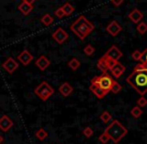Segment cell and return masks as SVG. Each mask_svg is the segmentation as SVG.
<instances>
[{
	"label": "cell",
	"mask_w": 147,
	"mask_h": 144,
	"mask_svg": "<svg viewBox=\"0 0 147 144\" xmlns=\"http://www.w3.org/2000/svg\"><path fill=\"white\" fill-rule=\"evenodd\" d=\"M40 21H41V23H42L43 25L49 26V25H51L53 22H54V18H53L52 16L50 15V14L46 13V14H44L42 17H41Z\"/></svg>",
	"instance_id": "20"
},
{
	"label": "cell",
	"mask_w": 147,
	"mask_h": 144,
	"mask_svg": "<svg viewBox=\"0 0 147 144\" xmlns=\"http://www.w3.org/2000/svg\"><path fill=\"white\" fill-rule=\"evenodd\" d=\"M130 113H131V115L133 117H135V118H138V117H140L142 115L143 111H142V109L140 108V107H138V106H135V107H133V108L131 109Z\"/></svg>",
	"instance_id": "24"
},
{
	"label": "cell",
	"mask_w": 147,
	"mask_h": 144,
	"mask_svg": "<svg viewBox=\"0 0 147 144\" xmlns=\"http://www.w3.org/2000/svg\"><path fill=\"white\" fill-rule=\"evenodd\" d=\"M70 29L79 37L81 40H83V39H85L94 30V25L89 21L85 16H79L70 25Z\"/></svg>",
	"instance_id": "2"
},
{
	"label": "cell",
	"mask_w": 147,
	"mask_h": 144,
	"mask_svg": "<svg viewBox=\"0 0 147 144\" xmlns=\"http://www.w3.org/2000/svg\"><path fill=\"white\" fill-rule=\"evenodd\" d=\"M140 61H141V63L136 65L134 70H147V48L144 52H142V56Z\"/></svg>",
	"instance_id": "18"
},
{
	"label": "cell",
	"mask_w": 147,
	"mask_h": 144,
	"mask_svg": "<svg viewBox=\"0 0 147 144\" xmlns=\"http://www.w3.org/2000/svg\"><path fill=\"white\" fill-rule=\"evenodd\" d=\"M90 90L93 92V94H94L97 98H99V99L103 98L107 94V92L104 91V90H103L102 88L99 86V84L96 83V82H91Z\"/></svg>",
	"instance_id": "12"
},
{
	"label": "cell",
	"mask_w": 147,
	"mask_h": 144,
	"mask_svg": "<svg viewBox=\"0 0 147 144\" xmlns=\"http://www.w3.org/2000/svg\"><path fill=\"white\" fill-rule=\"evenodd\" d=\"M34 0H30V1H27V0H23L21 3L18 5V9L24 14V15H28L33 9V4H34Z\"/></svg>",
	"instance_id": "11"
},
{
	"label": "cell",
	"mask_w": 147,
	"mask_h": 144,
	"mask_svg": "<svg viewBox=\"0 0 147 144\" xmlns=\"http://www.w3.org/2000/svg\"><path fill=\"white\" fill-rule=\"evenodd\" d=\"M54 15L56 16L57 18H60V19H61V18H63V17H65V14H64V12H63V10H62L61 7L57 8V9L55 10Z\"/></svg>",
	"instance_id": "31"
},
{
	"label": "cell",
	"mask_w": 147,
	"mask_h": 144,
	"mask_svg": "<svg viewBox=\"0 0 147 144\" xmlns=\"http://www.w3.org/2000/svg\"><path fill=\"white\" fill-rule=\"evenodd\" d=\"M114 143H118L126 134L128 130L118 120H113L112 123L104 131Z\"/></svg>",
	"instance_id": "3"
},
{
	"label": "cell",
	"mask_w": 147,
	"mask_h": 144,
	"mask_svg": "<svg viewBox=\"0 0 147 144\" xmlns=\"http://www.w3.org/2000/svg\"><path fill=\"white\" fill-rule=\"evenodd\" d=\"M13 126V120L8 115H3L0 118V130L3 132H7Z\"/></svg>",
	"instance_id": "8"
},
{
	"label": "cell",
	"mask_w": 147,
	"mask_h": 144,
	"mask_svg": "<svg viewBox=\"0 0 147 144\" xmlns=\"http://www.w3.org/2000/svg\"><path fill=\"white\" fill-rule=\"evenodd\" d=\"M17 58H18V60H19L20 62L24 65V66H27L31 61H32L33 56L28 50H23L19 55H18Z\"/></svg>",
	"instance_id": "13"
},
{
	"label": "cell",
	"mask_w": 147,
	"mask_h": 144,
	"mask_svg": "<svg viewBox=\"0 0 147 144\" xmlns=\"http://www.w3.org/2000/svg\"><path fill=\"white\" fill-rule=\"evenodd\" d=\"M128 17H129V19L131 20L133 23H138V22L143 18V13L135 8V9H133L131 12H130Z\"/></svg>",
	"instance_id": "17"
},
{
	"label": "cell",
	"mask_w": 147,
	"mask_h": 144,
	"mask_svg": "<svg viewBox=\"0 0 147 144\" xmlns=\"http://www.w3.org/2000/svg\"><path fill=\"white\" fill-rule=\"evenodd\" d=\"M47 136H48V133L43 128H39L38 130H36V132H35V137L40 141H44L45 139L47 138Z\"/></svg>",
	"instance_id": "21"
},
{
	"label": "cell",
	"mask_w": 147,
	"mask_h": 144,
	"mask_svg": "<svg viewBox=\"0 0 147 144\" xmlns=\"http://www.w3.org/2000/svg\"><path fill=\"white\" fill-rule=\"evenodd\" d=\"M104 56H105V55H104ZM105 58H106V62H107V65H108L109 69H111V67L115 64V62H116V61L112 60V59H110V58H107L106 56H105Z\"/></svg>",
	"instance_id": "34"
},
{
	"label": "cell",
	"mask_w": 147,
	"mask_h": 144,
	"mask_svg": "<svg viewBox=\"0 0 147 144\" xmlns=\"http://www.w3.org/2000/svg\"><path fill=\"white\" fill-rule=\"evenodd\" d=\"M68 37H69L68 33L61 27L57 28V29L52 33V38L54 39L58 44H63V43L68 39Z\"/></svg>",
	"instance_id": "6"
},
{
	"label": "cell",
	"mask_w": 147,
	"mask_h": 144,
	"mask_svg": "<svg viewBox=\"0 0 147 144\" xmlns=\"http://www.w3.org/2000/svg\"><path fill=\"white\" fill-rule=\"evenodd\" d=\"M80 65H81V63H80V61L78 60L77 58H72L71 60L68 62V66H69L72 70H77L80 67Z\"/></svg>",
	"instance_id": "23"
},
{
	"label": "cell",
	"mask_w": 147,
	"mask_h": 144,
	"mask_svg": "<svg viewBox=\"0 0 147 144\" xmlns=\"http://www.w3.org/2000/svg\"><path fill=\"white\" fill-rule=\"evenodd\" d=\"M34 93L42 101H46V100L49 99V97H51L54 94V89L46 81H43L34 89Z\"/></svg>",
	"instance_id": "4"
},
{
	"label": "cell",
	"mask_w": 147,
	"mask_h": 144,
	"mask_svg": "<svg viewBox=\"0 0 147 144\" xmlns=\"http://www.w3.org/2000/svg\"><path fill=\"white\" fill-rule=\"evenodd\" d=\"M82 133H83V135L86 137V138H90V137L93 135V130L90 128V127H86Z\"/></svg>",
	"instance_id": "30"
},
{
	"label": "cell",
	"mask_w": 147,
	"mask_h": 144,
	"mask_svg": "<svg viewBox=\"0 0 147 144\" xmlns=\"http://www.w3.org/2000/svg\"><path fill=\"white\" fill-rule=\"evenodd\" d=\"M126 81L142 96L147 92V70H134Z\"/></svg>",
	"instance_id": "1"
},
{
	"label": "cell",
	"mask_w": 147,
	"mask_h": 144,
	"mask_svg": "<svg viewBox=\"0 0 147 144\" xmlns=\"http://www.w3.org/2000/svg\"><path fill=\"white\" fill-rule=\"evenodd\" d=\"M137 104H138V107H144V106L147 105V99L145 97H143V96H141V97L138 99Z\"/></svg>",
	"instance_id": "33"
},
{
	"label": "cell",
	"mask_w": 147,
	"mask_h": 144,
	"mask_svg": "<svg viewBox=\"0 0 147 144\" xmlns=\"http://www.w3.org/2000/svg\"><path fill=\"white\" fill-rule=\"evenodd\" d=\"M100 119L104 123H108L109 121L112 119V116H111V114L108 112V111H104V112H103L102 114L100 115Z\"/></svg>",
	"instance_id": "25"
},
{
	"label": "cell",
	"mask_w": 147,
	"mask_h": 144,
	"mask_svg": "<svg viewBox=\"0 0 147 144\" xmlns=\"http://www.w3.org/2000/svg\"><path fill=\"white\" fill-rule=\"evenodd\" d=\"M3 142H4V138H3V136L0 134V144H3Z\"/></svg>",
	"instance_id": "36"
},
{
	"label": "cell",
	"mask_w": 147,
	"mask_h": 144,
	"mask_svg": "<svg viewBox=\"0 0 147 144\" xmlns=\"http://www.w3.org/2000/svg\"><path fill=\"white\" fill-rule=\"evenodd\" d=\"M35 65H36L41 71H44L45 69L48 68L49 65H50V60H49L45 55H41V56L35 61Z\"/></svg>",
	"instance_id": "14"
},
{
	"label": "cell",
	"mask_w": 147,
	"mask_h": 144,
	"mask_svg": "<svg viewBox=\"0 0 147 144\" xmlns=\"http://www.w3.org/2000/svg\"><path fill=\"white\" fill-rule=\"evenodd\" d=\"M113 81H114V80H113L107 73H103L101 76H96V77H94L91 80V82H96V83H98L99 86L106 92H109V90L111 89Z\"/></svg>",
	"instance_id": "5"
},
{
	"label": "cell",
	"mask_w": 147,
	"mask_h": 144,
	"mask_svg": "<svg viewBox=\"0 0 147 144\" xmlns=\"http://www.w3.org/2000/svg\"><path fill=\"white\" fill-rule=\"evenodd\" d=\"M105 56H106L107 58H110V59H112V60H114V61H118V59L121 58L122 52L120 51V49L118 48L117 46L112 45V46L109 48V50L105 53Z\"/></svg>",
	"instance_id": "10"
},
{
	"label": "cell",
	"mask_w": 147,
	"mask_h": 144,
	"mask_svg": "<svg viewBox=\"0 0 147 144\" xmlns=\"http://www.w3.org/2000/svg\"><path fill=\"white\" fill-rule=\"evenodd\" d=\"M137 31L140 34H144L147 31V24L145 22H141L137 25Z\"/></svg>",
	"instance_id": "27"
},
{
	"label": "cell",
	"mask_w": 147,
	"mask_h": 144,
	"mask_svg": "<svg viewBox=\"0 0 147 144\" xmlns=\"http://www.w3.org/2000/svg\"><path fill=\"white\" fill-rule=\"evenodd\" d=\"M98 139H99V141H100L101 143L105 144V143H107V142H108V141H109V139H110V138H109V136L106 134V133H105V132H103L102 134H101L100 136H99V138H98Z\"/></svg>",
	"instance_id": "29"
},
{
	"label": "cell",
	"mask_w": 147,
	"mask_h": 144,
	"mask_svg": "<svg viewBox=\"0 0 147 144\" xmlns=\"http://www.w3.org/2000/svg\"><path fill=\"white\" fill-rule=\"evenodd\" d=\"M94 52H95V48L92 46V45H90V44H88L87 46L84 48V53H85L86 55H88V56L92 55Z\"/></svg>",
	"instance_id": "28"
},
{
	"label": "cell",
	"mask_w": 147,
	"mask_h": 144,
	"mask_svg": "<svg viewBox=\"0 0 147 144\" xmlns=\"http://www.w3.org/2000/svg\"><path fill=\"white\" fill-rule=\"evenodd\" d=\"M62 10H63V12H64V14H65V16H69V15H71L72 13L74 12V7L71 5L70 3H65L63 6H62Z\"/></svg>",
	"instance_id": "22"
},
{
	"label": "cell",
	"mask_w": 147,
	"mask_h": 144,
	"mask_svg": "<svg viewBox=\"0 0 147 144\" xmlns=\"http://www.w3.org/2000/svg\"><path fill=\"white\" fill-rule=\"evenodd\" d=\"M121 30H122L121 25H120L119 22H117L116 20L111 21L106 27V31L108 32L111 36H117L118 34L121 32Z\"/></svg>",
	"instance_id": "9"
},
{
	"label": "cell",
	"mask_w": 147,
	"mask_h": 144,
	"mask_svg": "<svg viewBox=\"0 0 147 144\" xmlns=\"http://www.w3.org/2000/svg\"><path fill=\"white\" fill-rule=\"evenodd\" d=\"M110 71H111L112 75L114 76L115 78H119L120 76L124 73V71H125V67H124L123 64H121L119 61H116V62H115V64L111 67Z\"/></svg>",
	"instance_id": "15"
},
{
	"label": "cell",
	"mask_w": 147,
	"mask_h": 144,
	"mask_svg": "<svg viewBox=\"0 0 147 144\" xmlns=\"http://www.w3.org/2000/svg\"><path fill=\"white\" fill-rule=\"evenodd\" d=\"M141 56H142V52H140L139 50H135L133 53H132V58L136 61H140Z\"/></svg>",
	"instance_id": "32"
},
{
	"label": "cell",
	"mask_w": 147,
	"mask_h": 144,
	"mask_svg": "<svg viewBox=\"0 0 147 144\" xmlns=\"http://www.w3.org/2000/svg\"><path fill=\"white\" fill-rule=\"evenodd\" d=\"M121 89H122V87H121V85H120L119 83H118L117 81H113V84H112V86H111V91L113 92V93H118V92H120L121 91Z\"/></svg>",
	"instance_id": "26"
},
{
	"label": "cell",
	"mask_w": 147,
	"mask_h": 144,
	"mask_svg": "<svg viewBox=\"0 0 147 144\" xmlns=\"http://www.w3.org/2000/svg\"><path fill=\"white\" fill-rule=\"evenodd\" d=\"M97 67H98L103 73H106V71L109 69V67H108V65H107L105 56H102L98 61H97Z\"/></svg>",
	"instance_id": "19"
},
{
	"label": "cell",
	"mask_w": 147,
	"mask_h": 144,
	"mask_svg": "<svg viewBox=\"0 0 147 144\" xmlns=\"http://www.w3.org/2000/svg\"><path fill=\"white\" fill-rule=\"evenodd\" d=\"M111 3L115 6H120L122 3H123V1H122V0H118V1H111Z\"/></svg>",
	"instance_id": "35"
},
{
	"label": "cell",
	"mask_w": 147,
	"mask_h": 144,
	"mask_svg": "<svg viewBox=\"0 0 147 144\" xmlns=\"http://www.w3.org/2000/svg\"><path fill=\"white\" fill-rule=\"evenodd\" d=\"M18 66H19L18 63L16 62L12 57H8L3 62V64H2V67H3L9 74H12L16 69H18Z\"/></svg>",
	"instance_id": "7"
},
{
	"label": "cell",
	"mask_w": 147,
	"mask_h": 144,
	"mask_svg": "<svg viewBox=\"0 0 147 144\" xmlns=\"http://www.w3.org/2000/svg\"><path fill=\"white\" fill-rule=\"evenodd\" d=\"M59 92L62 96H64V97H68V96L73 92V87H72L68 82H64L63 84L60 85Z\"/></svg>",
	"instance_id": "16"
}]
</instances>
